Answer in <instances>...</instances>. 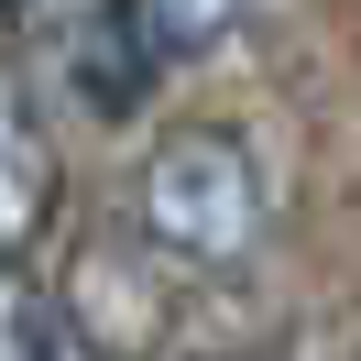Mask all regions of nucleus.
<instances>
[{
    "label": "nucleus",
    "mask_w": 361,
    "mask_h": 361,
    "mask_svg": "<svg viewBox=\"0 0 361 361\" xmlns=\"http://www.w3.org/2000/svg\"><path fill=\"white\" fill-rule=\"evenodd\" d=\"M77 0H0V33H55Z\"/></svg>",
    "instance_id": "nucleus-6"
},
{
    "label": "nucleus",
    "mask_w": 361,
    "mask_h": 361,
    "mask_svg": "<svg viewBox=\"0 0 361 361\" xmlns=\"http://www.w3.org/2000/svg\"><path fill=\"white\" fill-rule=\"evenodd\" d=\"M66 350H88V329L55 317L44 295L23 285V252H0V361H66Z\"/></svg>",
    "instance_id": "nucleus-4"
},
{
    "label": "nucleus",
    "mask_w": 361,
    "mask_h": 361,
    "mask_svg": "<svg viewBox=\"0 0 361 361\" xmlns=\"http://www.w3.org/2000/svg\"><path fill=\"white\" fill-rule=\"evenodd\" d=\"M164 66H176V55L154 44L142 0H77L66 23H55V88H66L88 121H132Z\"/></svg>",
    "instance_id": "nucleus-2"
},
{
    "label": "nucleus",
    "mask_w": 361,
    "mask_h": 361,
    "mask_svg": "<svg viewBox=\"0 0 361 361\" xmlns=\"http://www.w3.org/2000/svg\"><path fill=\"white\" fill-rule=\"evenodd\" d=\"M142 23H154V44L176 55H208V44H230V33L252 23V0H142Z\"/></svg>",
    "instance_id": "nucleus-5"
},
{
    "label": "nucleus",
    "mask_w": 361,
    "mask_h": 361,
    "mask_svg": "<svg viewBox=\"0 0 361 361\" xmlns=\"http://www.w3.org/2000/svg\"><path fill=\"white\" fill-rule=\"evenodd\" d=\"M132 219H142V241H154L176 274H230V263H252V252H263L274 186H263V164H252L241 132L186 121V132H164L154 154H142Z\"/></svg>",
    "instance_id": "nucleus-1"
},
{
    "label": "nucleus",
    "mask_w": 361,
    "mask_h": 361,
    "mask_svg": "<svg viewBox=\"0 0 361 361\" xmlns=\"http://www.w3.org/2000/svg\"><path fill=\"white\" fill-rule=\"evenodd\" d=\"M55 132L33 121V99H23V77L0 66V252H33L55 230Z\"/></svg>",
    "instance_id": "nucleus-3"
}]
</instances>
